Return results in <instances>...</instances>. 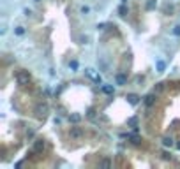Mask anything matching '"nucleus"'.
Returning <instances> with one entry per match:
<instances>
[{
    "mask_svg": "<svg viewBox=\"0 0 180 169\" xmlns=\"http://www.w3.org/2000/svg\"><path fill=\"white\" fill-rule=\"evenodd\" d=\"M152 102H154V95H147L145 97V104L147 106H152Z\"/></svg>",
    "mask_w": 180,
    "mask_h": 169,
    "instance_id": "nucleus-10",
    "label": "nucleus"
},
{
    "mask_svg": "<svg viewBox=\"0 0 180 169\" xmlns=\"http://www.w3.org/2000/svg\"><path fill=\"white\" fill-rule=\"evenodd\" d=\"M16 79H18V83H19V85H23V83H27V81L30 79V76H28L27 72H19V74L16 76Z\"/></svg>",
    "mask_w": 180,
    "mask_h": 169,
    "instance_id": "nucleus-1",
    "label": "nucleus"
},
{
    "mask_svg": "<svg viewBox=\"0 0 180 169\" xmlns=\"http://www.w3.org/2000/svg\"><path fill=\"white\" fill-rule=\"evenodd\" d=\"M71 120H72V122H80V115H72Z\"/></svg>",
    "mask_w": 180,
    "mask_h": 169,
    "instance_id": "nucleus-16",
    "label": "nucleus"
},
{
    "mask_svg": "<svg viewBox=\"0 0 180 169\" xmlns=\"http://www.w3.org/2000/svg\"><path fill=\"white\" fill-rule=\"evenodd\" d=\"M69 67H71L72 71H78V60H71V63H69Z\"/></svg>",
    "mask_w": 180,
    "mask_h": 169,
    "instance_id": "nucleus-11",
    "label": "nucleus"
},
{
    "mask_svg": "<svg viewBox=\"0 0 180 169\" xmlns=\"http://www.w3.org/2000/svg\"><path fill=\"white\" fill-rule=\"evenodd\" d=\"M80 12H81V14H88V12H90V7H88V5H83V7L80 9Z\"/></svg>",
    "mask_w": 180,
    "mask_h": 169,
    "instance_id": "nucleus-14",
    "label": "nucleus"
},
{
    "mask_svg": "<svg viewBox=\"0 0 180 169\" xmlns=\"http://www.w3.org/2000/svg\"><path fill=\"white\" fill-rule=\"evenodd\" d=\"M177 148H179V150H180V143H179V145H177Z\"/></svg>",
    "mask_w": 180,
    "mask_h": 169,
    "instance_id": "nucleus-18",
    "label": "nucleus"
},
{
    "mask_svg": "<svg viewBox=\"0 0 180 169\" xmlns=\"http://www.w3.org/2000/svg\"><path fill=\"white\" fill-rule=\"evenodd\" d=\"M173 35H177V37H180V25H177V26L173 28Z\"/></svg>",
    "mask_w": 180,
    "mask_h": 169,
    "instance_id": "nucleus-15",
    "label": "nucleus"
},
{
    "mask_svg": "<svg viewBox=\"0 0 180 169\" xmlns=\"http://www.w3.org/2000/svg\"><path fill=\"white\" fill-rule=\"evenodd\" d=\"M117 85H118V86L127 85V78H125L124 74H117Z\"/></svg>",
    "mask_w": 180,
    "mask_h": 169,
    "instance_id": "nucleus-2",
    "label": "nucleus"
},
{
    "mask_svg": "<svg viewBox=\"0 0 180 169\" xmlns=\"http://www.w3.org/2000/svg\"><path fill=\"white\" fill-rule=\"evenodd\" d=\"M71 136H72V138H80V136H81V129H78V127H74V129L71 130Z\"/></svg>",
    "mask_w": 180,
    "mask_h": 169,
    "instance_id": "nucleus-8",
    "label": "nucleus"
},
{
    "mask_svg": "<svg viewBox=\"0 0 180 169\" xmlns=\"http://www.w3.org/2000/svg\"><path fill=\"white\" fill-rule=\"evenodd\" d=\"M156 5H157V0H148L145 7H147V11H152V9H156Z\"/></svg>",
    "mask_w": 180,
    "mask_h": 169,
    "instance_id": "nucleus-5",
    "label": "nucleus"
},
{
    "mask_svg": "<svg viewBox=\"0 0 180 169\" xmlns=\"http://www.w3.org/2000/svg\"><path fill=\"white\" fill-rule=\"evenodd\" d=\"M103 92L108 93V95H113V93H115V88H113L111 85H103Z\"/></svg>",
    "mask_w": 180,
    "mask_h": 169,
    "instance_id": "nucleus-4",
    "label": "nucleus"
},
{
    "mask_svg": "<svg viewBox=\"0 0 180 169\" xmlns=\"http://www.w3.org/2000/svg\"><path fill=\"white\" fill-rule=\"evenodd\" d=\"M129 125H131L133 129H138V127H136V125H138V118H131V120H129Z\"/></svg>",
    "mask_w": 180,
    "mask_h": 169,
    "instance_id": "nucleus-13",
    "label": "nucleus"
},
{
    "mask_svg": "<svg viewBox=\"0 0 180 169\" xmlns=\"http://www.w3.org/2000/svg\"><path fill=\"white\" fill-rule=\"evenodd\" d=\"M163 145L164 146H173V138H164L163 139Z\"/></svg>",
    "mask_w": 180,
    "mask_h": 169,
    "instance_id": "nucleus-9",
    "label": "nucleus"
},
{
    "mask_svg": "<svg viewBox=\"0 0 180 169\" xmlns=\"http://www.w3.org/2000/svg\"><path fill=\"white\" fill-rule=\"evenodd\" d=\"M34 2H41V0H34Z\"/></svg>",
    "mask_w": 180,
    "mask_h": 169,
    "instance_id": "nucleus-19",
    "label": "nucleus"
},
{
    "mask_svg": "<svg viewBox=\"0 0 180 169\" xmlns=\"http://www.w3.org/2000/svg\"><path fill=\"white\" fill-rule=\"evenodd\" d=\"M127 101H129V104L136 106V104L140 102V97H138V95H134V93H131V95H127Z\"/></svg>",
    "mask_w": 180,
    "mask_h": 169,
    "instance_id": "nucleus-3",
    "label": "nucleus"
},
{
    "mask_svg": "<svg viewBox=\"0 0 180 169\" xmlns=\"http://www.w3.org/2000/svg\"><path fill=\"white\" fill-rule=\"evenodd\" d=\"M164 67H166V63H164V62H157V72H163V71H164Z\"/></svg>",
    "mask_w": 180,
    "mask_h": 169,
    "instance_id": "nucleus-12",
    "label": "nucleus"
},
{
    "mask_svg": "<svg viewBox=\"0 0 180 169\" xmlns=\"http://www.w3.org/2000/svg\"><path fill=\"white\" fill-rule=\"evenodd\" d=\"M122 4H127V0H122Z\"/></svg>",
    "mask_w": 180,
    "mask_h": 169,
    "instance_id": "nucleus-17",
    "label": "nucleus"
},
{
    "mask_svg": "<svg viewBox=\"0 0 180 169\" xmlns=\"http://www.w3.org/2000/svg\"><path fill=\"white\" fill-rule=\"evenodd\" d=\"M14 34H16V35H25V26H21V25L16 26V28H14Z\"/></svg>",
    "mask_w": 180,
    "mask_h": 169,
    "instance_id": "nucleus-7",
    "label": "nucleus"
},
{
    "mask_svg": "<svg viewBox=\"0 0 180 169\" xmlns=\"http://www.w3.org/2000/svg\"><path fill=\"white\" fill-rule=\"evenodd\" d=\"M118 14L124 18V16H127V7H125V4H122L120 7H118Z\"/></svg>",
    "mask_w": 180,
    "mask_h": 169,
    "instance_id": "nucleus-6",
    "label": "nucleus"
}]
</instances>
